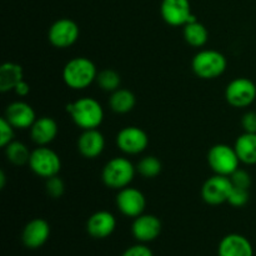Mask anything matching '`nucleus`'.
<instances>
[{
    "label": "nucleus",
    "instance_id": "25",
    "mask_svg": "<svg viewBox=\"0 0 256 256\" xmlns=\"http://www.w3.org/2000/svg\"><path fill=\"white\" fill-rule=\"evenodd\" d=\"M96 82L104 92H114L118 90L122 84V78H120L119 72H115L112 69H104L100 72H98Z\"/></svg>",
    "mask_w": 256,
    "mask_h": 256
},
{
    "label": "nucleus",
    "instance_id": "13",
    "mask_svg": "<svg viewBox=\"0 0 256 256\" xmlns=\"http://www.w3.org/2000/svg\"><path fill=\"white\" fill-rule=\"evenodd\" d=\"M132 235L140 242H149L156 239L162 232V222L152 214H142L135 218L132 226Z\"/></svg>",
    "mask_w": 256,
    "mask_h": 256
},
{
    "label": "nucleus",
    "instance_id": "18",
    "mask_svg": "<svg viewBox=\"0 0 256 256\" xmlns=\"http://www.w3.org/2000/svg\"><path fill=\"white\" fill-rule=\"evenodd\" d=\"M219 256H254L249 240L240 234H229L222 238L218 248Z\"/></svg>",
    "mask_w": 256,
    "mask_h": 256
},
{
    "label": "nucleus",
    "instance_id": "28",
    "mask_svg": "<svg viewBox=\"0 0 256 256\" xmlns=\"http://www.w3.org/2000/svg\"><path fill=\"white\" fill-rule=\"evenodd\" d=\"M45 188H46L48 195L52 198H54V199H58V198L62 196V194H64V190H65L64 182H62V180L60 179L58 175L46 179Z\"/></svg>",
    "mask_w": 256,
    "mask_h": 256
},
{
    "label": "nucleus",
    "instance_id": "1",
    "mask_svg": "<svg viewBox=\"0 0 256 256\" xmlns=\"http://www.w3.org/2000/svg\"><path fill=\"white\" fill-rule=\"evenodd\" d=\"M72 122L82 130L98 129L104 120V109L94 98H80L66 106Z\"/></svg>",
    "mask_w": 256,
    "mask_h": 256
},
{
    "label": "nucleus",
    "instance_id": "30",
    "mask_svg": "<svg viewBox=\"0 0 256 256\" xmlns=\"http://www.w3.org/2000/svg\"><path fill=\"white\" fill-rule=\"evenodd\" d=\"M14 129L15 128L6 120V118L0 119V146L5 148L8 144L14 139Z\"/></svg>",
    "mask_w": 256,
    "mask_h": 256
},
{
    "label": "nucleus",
    "instance_id": "16",
    "mask_svg": "<svg viewBox=\"0 0 256 256\" xmlns=\"http://www.w3.org/2000/svg\"><path fill=\"white\" fill-rule=\"evenodd\" d=\"M116 219L112 212L100 210L94 212L86 222V230L90 236L95 239H105L114 232Z\"/></svg>",
    "mask_w": 256,
    "mask_h": 256
},
{
    "label": "nucleus",
    "instance_id": "31",
    "mask_svg": "<svg viewBox=\"0 0 256 256\" xmlns=\"http://www.w3.org/2000/svg\"><path fill=\"white\" fill-rule=\"evenodd\" d=\"M122 256H154L152 249L144 244H136L128 248Z\"/></svg>",
    "mask_w": 256,
    "mask_h": 256
},
{
    "label": "nucleus",
    "instance_id": "20",
    "mask_svg": "<svg viewBox=\"0 0 256 256\" xmlns=\"http://www.w3.org/2000/svg\"><path fill=\"white\" fill-rule=\"evenodd\" d=\"M235 152L240 162L246 165L256 164V132H245L235 142Z\"/></svg>",
    "mask_w": 256,
    "mask_h": 256
},
{
    "label": "nucleus",
    "instance_id": "15",
    "mask_svg": "<svg viewBox=\"0 0 256 256\" xmlns=\"http://www.w3.org/2000/svg\"><path fill=\"white\" fill-rule=\"evenodd\" d=\"M5 118L15 129H30L36 120L32 105L24 102H14L8 105L5 110Z\"/></svg>",
    "mask_w": 256,
    "mask_h": 256
},
{
    "label": "nucleus",
    "instance_id": "22",
    "mask_svg": "<svg viewBox=\"0 0 256 256\" xmlns=\"http://www.w3.org/2000/svg\"><path fill=\"white\" fill-rule=\"evenodd\" d=\"M135 102H136V98L134 92L128 89H122V88L112 92V96L109 99L110 108L112 112L118 114H126L132 112L135 106Z\"/></svg>",
    "mask_w": 256,
    "mask_h": 256
},
{
    "label": "nucleus",
    "instance_id": "32",
    "mask_svg": "<svg viewBox=\"0 0 256 256\" xmlns=\"http://www.w3.org/2000/svg\"><path fill=\"white\" fill-rule=\"evenodd\" d=\"M242 125L245 132H256V112H248L244 114Z\"/></svg>",
    "mask_w": 256,
    "mask_h": 256
},
{
    "label": "nucleus",
    "instance_id": "27",
    "mask_svg": "<svg viewBox=\"0 0 256 256\" xmlns=\"http://www.w3.org/2000/svg\"><path fill=\"white\" fill-rule=\"evenodd\" d=\"M249 198H250L249 190L232 186V192H230L229 195V199H228V202L234 208H242L248 204Z\"/></svg>",
    "mask_w": 256,
    "mask_h": 256
},
{
    "label": "nucleus",
    "instance_id": "19",
    "mask_svg": "<svg viewBox=\"0 0 256 256\" xmlns=\"http://www.w3.org/2000/svg\"><path fill=\"white\" fill-rule=\"evenodd\" d=\"M30 135L35 144L45 146L50 144L58 135V124L52 118H36L34 124L30 128Z\"/></svg>",
    "mask_w": 256,
    "mask_h": 256
},
{
    "label": "nucleus",
    "instance_id": "3",
    "mask_svg": "<svg viewBox=\"0 0 256 256\" xmlns=\"http://www.w3.org/2000/svg\"><path fill=\"white\" fill-rule=\"evenodd\" d=\"M228 66L226 58L218 50H200L192 58V68L195 75L202 79L212 80L222 76Z\"/></svg>",
    "mask_w": 256,
    "mask_h": 256
},
{
    "label": "nucleus",
    "instance_id": "5",
    "mask_svg": "<svg viewBox=\"0 0 256 256\" xmlns=\"http://www.w3.org/2000/svg\"><path fill=\"white\" fill-rule=\"evenodd\" d=\"M208 162L215 174L230 176L235 170L239 169L240 159L235 148L226 144H216L210 148L208 152Z\"/></svg>",
    "mask_w": 256,
    "mask_h": 256
},
{
    "label": "nucleus",
    "instance_id": "4",
    "mask_svg": "<svg viewBox=\"0 0 256 256\" xmlns=\"http://www.w3.org/2000/svg\"><path fill=\"white\" fill-rule=\"evenodd\" d=\"M136 168L126 158L116 156L109 160L102 169V182L110 189L122 190L134 180Z\"/></svg>",
    "mask_w": 256,
    "mask_h": 256
},
{
    "label": "nucleus",
    "instance_id": "7",
    "mask_svg": "<svg viewBox=\"0 0 256 256\" xmlns=\"http://www.w3.org/2000/svg\"><path fill=\"white\" fill-rule=\"evenodd\" d=\"M225 99L234 108L250 106L256 99V85L248 78H236L228 84Z\"/></svg>",
    "mask_w": 256,
    "mask_h": 256
},
{
    "label": "nucleus",
    "instance_id": "24",
    "mask_svg": "<svg viewBox=\"0 0 256 256\" xmlns=\"http://www.w3.org/2000/svg\"><path fill=\"white\" fill-rule=\"evenodd\" d=\"M5 149V155L8 160L14 165H24L29 162L30 155L32 152H29L26 145L22 142H14L12 140L10 144H8Z\"/></svg>",
    "mask_w": 256,
    "mask_h": 256
},
{
    "label": "nucleus",
    "instance_id": "2",
    "mask_svg": "<svg viewBox=\"0 0 256 256\" xmlns=\"http://www.w3.org/2000/svg\"><path fill=\"white\" fill-rule=\"evenodd\" d=\"M98 70L94 62L85 56L72 58L62 69L64 82L74 90L86 89L96 82Z\"/></svg>",
    "mask_w": 256,
    "mask_h": 256
},
{
    "label": "nucleus",
    "instance_id": "9",
    "mask_svg": "<svg viewBox=\"0 0 256 256\" xmlns=\"http://www.w3.org/2000/svg\"><path fill=\"white\" fill-rule=\"evenodd\" d=\"M160 12L162 19L172 26H184L198 20L192 12L189 0H162Z\"/></svg>",
    "mask_w": 256,
    "mask_h": 256
},
{
    "label": "nucleus",
    "instance_id": "10",
    "mask_svg": "<svg viewBox=\"0 0 256 256\" xmlns=\"http://www.w3.org/2000/svg\"><path fill=\"white\" fill-rule=\"evenodd\" d=\"M232 184L229 176L215 174L204 182L202 188V196L209 205H220L228 202L232 192Z\"/></svg>",
    "mask_w": 256,
    "mask_h": 256
},
{
    "label": "nucleus",
    "instance_id": "34",
    "mask_svg": "<svg viewBox=\"0 0 256 256\" xmlns=\"http://www.w3.org/2000/svg\"><path fill=\"white\" fill-rule=\"evenodd\" d=\"M0 186H2V189H4V186H5V174H4V172H0Z\"/></svg>",
    "mask_w": 256,
    "mask_h": 256
},
{
    "label": "nucleus",
    "instance_id": "29",
    "mask_svg": "<svg viewBox=\"0 0 256 256\" xmlns=\"http://www.w3.org/2000/svg\"><path fill=\"white\" fill-rule=\"evenodd\" d=\"M230 180H232V186L235 188H242V189H248L249 190L250 185H252V176H250L249 172L246 170L238 169L230 175Z\"/></svg>",
    "mask_w": 256,
    "mask_h": 256
},
{
    "label": "nucleus",
    "instance_id": "14",
    "mask_svg": "<svg viewBox=\"0 0 256 256\" xmlns=\"http://www.w3.org/2000/svg\"><path fill=\"white\" fill-rule=\"evenodd\" d=\"M50 236V225L46 220L32 219L25 225L22 234V240L24 245L29 249H38L42 248L48 242Z\"/></svg>",
    "mask_w": 256,
    "mask_h": 256
},
{
    "label": "nucleus",
    "instance_id": "26",
    "mask_svg": "<svg viewBox=\"0 0 256 256\" xmlns=\"http://www.w3.org/2000/svg\"><path fill=\"white\" fill-rule=\"evenodd\" d=\"M162 162H160L156 156H152V155L142 158V159L138 162L136 166V172H139L142 176L146 178V179H152V178L158 176V175L162 172Z\"/></svg>",
    "mask_w": 256,
    "mask_h": 256
},
{
    "label": "nucleus",
    "instance_id": "11",
    "mask_svg": "<svg viewBox=\"0 0 256 256\" xmlns=\"http://www.w3.org/2000/svg\"><path fill=\"white\" fill-rule=\"evenodd\" d=\"M149 144L146 132L138 126H126L116 135V145L122 152L136 155L144 152Z\"/></svg>",
    "mask_w": 256,
    "mask_h": 256
},
{
    "label": "nucleus",
    "instance_id": "33",
    "mask_svg": "<svg viewBox=\"0 0 256 256\" xmlns=\"http://www.w3.org/2000/svg\"><path fill=\"white\" fill-rule=\"evenodd\" d=\"M14 92H16V95H19V96H26L30 92V85L28 84L25 80H22V82H18L16 86L14 88Z\"/></svg>",
    "mask_w": 256,
    "mask_h": 256
},
{
    "label": "nucleus",
    "instance_id": "17",
    "mask_svg": "<svg viewBox=\"0 0 256 256\" xmlns=\"http://www.w3.org/2000/svg\"><path fill=\"white\" fill-rule=\"evenodd\" d=\"M79 152L86 159H95L105 149V138L98 129L82 130L78 139Z\"/></svg>",
    "mask_w": 256,
    "mask_h": 256
},
{
    "label": "nucleus",
    "instance_id": "12",
    "mask_svg": "<svg viewBox=\"0 0 256 256\" xmlns=\"http://www.w3.org/2000/svg\"><path fill=\"white\" fill-rule=\"evenodd\" d=\"M116 206L122 215L135 219L139 215L144 214L146 200L140 190L126 186L118 192Z\"/></svg>",
    "mask_w": 256,
    "mask_h": 256
},
{
    "label": "nucleus",
    "instance_id": "6",
    "mask_svg": "<svg viewBox=\"0 0 256 256\" xmlns=\"http://www.w3.org/2000/svg\"><path fill=\"white\" fill-rule=\"evenodd\" d=\"M28 164L34 174L45 179L58 175L62 169V160L59 155L46 146H39L32 150Z\"/></svg>",
    "mask_w": 256,
    "mask_h": 256
},
{
    "label": "nucleus",
    "instance_id": "8",
    "mask_svg": "<svg viewBox=\"0 0 256 256\" xmlns=\"http://www.w3.org/2000/svg\"><path fill=\"white\" fill-rule=\"evenodd\" d=\"M80 30L76 22L68 18L56 20L54 24L50 26L48 38H49L50 44L54 45L59 49H66L74 45L76 40L79 39Z\"/></svg>",
    "mask_w": 256,
    "mask_h": 256
},
{
    "label": "nucleus",
    "instance_id": "21",
    "mask_svg": "<svg viewBox=\"0 0 256 256\" xmlns=\"http://www.w3.org/2000/svg\"><path fill=\"white\" fill-rule=\"evenodd\" d=\"M24 80V72L22 65L6 62L0 66V92H6L14 90L18 82Z\"/></svg>",
    "mask_w": 256,
    "mask_h": 256
},
{
    "label": "nucleus",
    "instance_id": "23",
    "mask_svg": "<svg viewBox=\"0 0 256 256\" xmlns=\"http://www.w3.org/2000/svg\"><path fill=\"white\" fill-rule=\"evenodd\" d=\"M184 39L192 46L202 48L208 42L209 32L205 25L196 20V22H188L184 25Z\"/></svg>",
    "mask_w": 256,
    "mask_h": 256
}]
</instances>
